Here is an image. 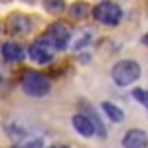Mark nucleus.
<instances>
[{"instance_id": "14", "label": "nucleus", "mask_w": 148, "mask_h": 148, "mask_svg": "<svg viewBox=\"0 0 148 148\" xmlns=\"http://www.w3.org/2000/svg\"><path fill=\"white\" fill-rule=\"evenodd\" d=\"M91 42H93V32H83L81 36L75 38V42H71V44H73L71 47H73L75 51H83V49L89 46Z\"/></svg>"}, {"instance_id": "6", "label": "nucleus", "mask_w": 148, "mask_h": 148, "mask_svg": "<svg viewBox=\"0 0 148 148\" xmlns=\"http://www.w3.org/2000/svg\"><path fill=\"white\" fill-rule=\"evenodd\" d=\"M28 57L38 65H47V63L53 61V51L47 47V44L44 40H38L28 47Z\"/></svg>"}, {"instance_id": "4", "label": "nucleus", "mask_w": 148, "mask_h": 148, "mask_svg": "<svg viewBox=\"0 0 148 148\" xmlns=\"http://www.w3.org/2000/svg\"><path fill=\"white\" fill-rule=\"evenodd\" d=\"M91 16L103 26H119L123 20V8L114 2V0H101L95 8L91 10Z\"/></svg>"}, {"instance_id": "9", "label": "nucleus", "mask_w": 148, "mask_h": 148, "mask_svg": "<svg viewBox=\"0 0 148 148\" xmlns=\"http://www.w3.org/2000/svg\"><path fill=\"white\" fill-rule=\"evenodd\" d=\"M71 125H73V128H75V132H77V134H81V136H85V138L95 136V125H93V121L85 113L73 114Z\"/></svg>"}, {"instance_id": "18", "label": "nucleus", "mask_w": 148, "mask_h": 148, "mask_svg": "<svg viewBox=\"0 0 148 148\" xmlns=\"http://www.w3.org/2000/svg\"><path fill=\"white\" fill-rule=\"evenodd\" d=\"M47 148H71V146H67V144H56V146H47Z\"/></svg>"}, {"instance_id": "7", "label": "nucleus", "mask_w": 148, "mask_h": 148, "mask_svg": "<svg viewBox=\"0 0 148 148\" xmlns=\"http://www.w3.org/2000/svg\"><path fill=\"white\" fill-rule=\"evenodd\" d=\"M121 144L123 148H148V132L142 128H130L125 132Z\"/></svg>"}, {"instance_id": "1", "label": "nucleus", "mask_w": 148, "mask_h": 148, "mask_svg": "<svg viewBox=\"0 0 148 148\" xmlns=\"http://www.w3.org/2000/svg\"><path fill=\"white\" fill-rule=\"evenodd\" d=\"M20 89L28 97L42 99V97L49 95V91H51V81L47 79L44 73L28 69V71H24L22 77H20Z\"/></svg>"}, {"instance_id": "13", "label": "nucleus", "mask_w": 148, "mask_h": 148, "mask_svg": "<svg viewBox=\"0 0 148 148\" xmlns=\"http://www.w3.org/2000/svg\"><path fill=\"white\" fill-rule=\"evenodd\" d=\"M42 8L51 14V16H57L65 10V0H42Z\"/></svg>"}, {"instance_id": "3", "label": "nucleus", "mask_w": 148, "mask_h": 148, "mask_svg": "<svg viewBox=\"0 0 148 148\" xmlns=\"http://www.w3.org/2000/svg\"><path fill=\"white\" fill-rule=\"evenodd\" d=\"M51 51H65L71 47V30L63 22L51 24L42 38Z\"/></svg>"}, {"instance_id": "11", "label": "nucleus", "mask_w": 148, "mask_h": 148, "mask_svg": "<svg viewBox=\"0 0 148 148\" xmlns=\"http://www.w3.org/2000/svg\"><path fill=\"white\" fill-rule=\"evenodd\" d=\"M101 109H103V113H105V116H107L111 123H114V125H119V123H123V121H125V113H123V109H121V107H116L114 103L103 101L101 103Z\"/></svg>"}, {"instance_id": "15", "label": "nucleus", "mask_w": 148, "mask_h": 148, "mask_svg": "<svg viewBox=\"0 0 148 148\" xmlns=\"http://www.w3.org/2000/svg\"><path fill=\"white\" fill-rule=\"evenodd\" d=\"M132 99L138 101L142 107H146V109H148V89H140V87L132 89Z\"/></svg>"}, {"instance_id": "10", "label": "nucleus", "mask_w": 148, "mask_h": 148, "mask_svg": "<svg viewBox=\"0 0 148 148\" xmlns=\"http://www.w3.org/2000/svg\"><path fill=\"white\" fill-rule=\"evenodd\" d=\"M91 6L85 2V0H75L71 6H69V10H67V14H69V18H73V20H85L87 16H91Z\"/></svg>"}, {"instance_id": "12", "label": "nucleus", "mask_w": 148, "mask_h": 148, "mask_svg": "<svg viewBox=\"0 0 148 148\" xmlns=\"http://www.w3.org/2000/svg\"><path fill=\"white\" fill-rule=\"evenodd\" d=\"M83 113H85L93 121V125H95V136H99V138H105V136H107V130H105V125H103L101 116L95 113V109H93L91 105H85V107H83Z\"/></svg>"}, {"instance_id": "19", "label": "nucleus", "mask_w": 148, "mask_h": 148, "mask_svg": "<svg viewBox=\"0 0 148 148\" xmlns=\"http://www.w3.org/2000/svg\"><path fill=\"white\" fill-rule=\"evenodd\" d=\"M22 2H26V4H34L36 0H22Z\"/></svg>"}, {"instance_id": "2", "label": "nucleus", "mask_w": 148, "mask_h": 148, "mask_svg": "<svg viewBox=\"0 0 148 148\" xmlns=\"http://www.w3.org/2000/svg\"><path fill=\"white\" fill-rule=\"evenodd\" d=\"M140 73H142V69L134 59H121L111 69V79L119 87H128L140 77Z\"/></svg>"}, {"instance_id": "8", "label": "nucleus", "mask_w": 148, "mask_h": 148, "mask_svg": "<svg viewBox=\"0 0 148 148\" xmlns=\"http://www.w3.org/2000/svg\"><path fill=\"white\" fill-rule=\"evenodd\" d=\"M0 56H2L4 61H8V63H20V61H24V57H26V51H24V47L18 42H6V44H2V47H0Z\"/></svg>"}, {"instance_id": "17", "label": "nucleus", "mask_w": 148, "mask_h": 148, "mask_svg": "<svg viewBox=\"0 0 148 148\" xmlns=\"http://www.w3.org/2000/svg\"><path fill=\"white\" fill-rule=\"evenodd\" d=\"M79 59H81V63H89L91 61V53H81L79 51Z\"/></svg>"}, {"instance_id": "16", "label": "nucleus", "mask_w": 148, "mask_h": 148, "mask_svg": "<svg viewBox=\"0 0 148 148\" xmlns=\"http://www.w3.org/2000/svg\"><path fill=\"white\" fill-rule=\"evenodd\" d=\"M20 148H46V146H44V140L40 136H30L20 144Z\"/></svg>"}, {"instance_id": "5", "label": "nucleus", "mask_w": 148, "mask_h": 148, "mask_svg": "<svg viewBox=\"0 0 148 148\" xmlns=\"http://www.w3.org/2000/svg\"><path fill=\"white\" fill-rule=\"evenodd\" d=\"M34 20L26 14H10L8 16V22H6V28L12 36L16 38H24V36H30L34 32Z\"/></svg>"}]
</instances>
